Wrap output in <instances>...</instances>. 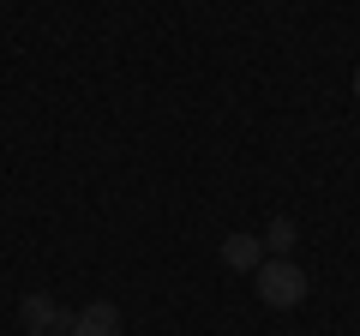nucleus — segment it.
Segmentation results:
<instances>
[{
	"mask_svg": "<svg viewBox=\"0 0 360 336\" xmlns=\"http://www.w3.org/2000/svg\"><path fill=\"white\" fill-rule=\"evenodd\" d=\"M252 288H258V300H264V306L288 312V306H300V300H307V271H300V264H288V259H264V264L252 271Z\"/></svg>",
	"mask_w": 360,
	"mask_h": 336,
	"instance_id": "f257e3e1",
	"label": "nucleus"
},
{
	"mask_svg": "<svg viewBox=\"0 0 360 336\" xmlns=\"http://www.w3.org/2000/svg\"><path fill=\"white\" fill-rule=\"evenodd\" d=\"M18 312H25V324H30V330H54V336H60V330H72V312H66V306H54L49 295H25V300H18Z\"/></svg>",
	"mask_w": 360,
	"mask_h": 336,
	"instance_id": "f03ea898",
	"label": "nucleus"
},
{
	"mask_svg": "<svg viewBox=\"0 0 360 336\" xmlns=\"http://www.w3.org/2000/svg\"><path fill=\"white\" fill-rule=\"evenodd\" d=\"M72 336H120V306L96 300V306L72 312Z\"/></svg>",
	"mask_w": 360,
	"mask_h": 336,
	"instance_id": "7ed1b4c3",
	"label": "nucleus"
},
{
	"mask_svg": "<svg viewBox=\"0 0 360 336\" xmlns=\"http://www.w3.org/2000/svg\"><path fill=\"white\" fill-rule=\"evenodd\" d=\"M222 264H229V271H258V264H264V240H258V234H229V240H222Z\"/></svg>",
	"mask_w": 360,
	"mask_h": 336,
	"instance_id": "20e7f679",
	"label": "nucleus"
},
{
	"mask_svg": "<svg viewBox=\"0 0 360 336\" xmlns=\"http://www.w3.org/2000/svg\"><path fill=\"white\" fill-rule=\"evenodd\" d=\"M258 240H264L270 259H288V246H295V217H270V228L258 234Z\"/></svg>",
	"mask_w": 360,
	"mask_h": 336,
	"instance_id": "39448f33",
	"label": "nucleus"
},
{
	"mask_svg": "<svg viewBox=\"0 0 360 336\" xmlns=\"http://www.w3.org/2000/svg\"><path fill=\"white\" fill-rule=\"evenodd\" d=\"M354 96H360V66H354Z\"/></svg>",
	"mask_w": 360,
	"mask_h": 336,
	"instance_id": "423d86ee",
	"label": "nucleus"
},
{
	"mask_svg": "<svg viewBox=\"0 0 360 336\" xmlns=\"http://www.w3.org/2000/svg\"><path fill=\"white\" fill-rule=\"evenodd\" d=\"M30 336H54V330H30Z\"/></svg>",
	"mask_w": 360,
	"mask_h": 336,
	"instance_id": "0eeeda50",
	"label": "nucleus"
}]
</instances>
